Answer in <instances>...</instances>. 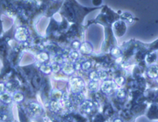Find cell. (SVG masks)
Instances as JSON below:
<instances>
[{"instance_id": "6da1fadb", "label": "cell", "mask_w": 158, "mask_h": 122, "mask_svg": "<svg viewBox=\"0 0 158 122\" xmlns=\"http://www.w3.org/2000/svg\"><path fill=\"white\" fill-rule=\"evenodd\" d=\"M69 84L71 93L75 95L80 94L85 87V81L80 76L72 77L69 79Z\"/></svg>"}, {"instance_id": "7a4b0ae2", "label": "cell", "mask_w": 158, "mask_h": 122, "mask_svg": "<svg viewBox=\"0 0 158 122\" xmlns=\"http://www.w3.org/2000/svg\"><path fill=\"white\" fill-rule=\"evenodd\" d=\"M117 86L114 82V79H109L102 82L100 85V90L104 95L109 97L112 95L113 94H115L117 90Z\"/></svg>"}, {"instance_id": "3957f363", "label": "cell", "mask_w": 158, "mask_h": 122, "mask_svg": "<svg viewBox=\"0 0 158 122\" xmlns=\"http://www.w3.org/2000/svg\"><path fill=\"white\" fill-rule=\"evenodd\" d=\"M14 37L17 41L24 43L27 41L30 37L29 30L25 26H19L16 28Z\"/></svg>"}, {"instance_id": "277c9868", "label": "cell", "mask_w": 158, "mask_h": 122, "mask_svg": "<svg viewBox=\"0 0 158 122\" xmlns=\"http://www.w3.org/2000/svg\"><path fill=\"white\" fill-rule=\"evenodd\" d=\"M27 108L30 114L35 118L41 116L44 113L43 108L36 101H31L29 102Z\"/></svg>"}, {"instance_id": "5b68a950", "label": "cell", "mask_w": 158, "mask_h": 122, "mask_svg": "<svg viewBox=\"0 0 158 122\" xmlns=\"http://www.w3.org/2000/svg\"><path fill=\"white\" fill-rule=\"evenodd\" d=\"M94 103L89 99L83 100L79 104V110L83 115H90L94 110Z\"/></svg>"}, {"instance_id": "8992f818", "label": "cell", "mask_w": 158, "mask_h": 122, "mask_svg": "<svg viewBox=\"0 0 158 122\" xmlns=\"http://www.w3.org/2000/svg\"><path fill=\"white\" fill-rule=\"evenodd\" d=\"M75 64L71 61H66L63 65H62L61 71L66 76H72L75 73Z\"/></svg>"}, {"instance_id": "52a82bcc", "label": "cell", "mask_w": 158, "mask_h": 122, "mask_svg": "<svg viewBox=\"0 0 158 122\" xmlns=\"http://www.w3.org/2000/svg\"><path fill=\"white\" fill-rule=\"evenodd\" d=\"M93 51V46L91 43L85 41L81 43L79 52L83 55H90Z\"/></svg>"}, {"instance_id": "ba28073f", "label": "cell", "mask_w": 158, "mask_h": 122, "mask_svg": "<svg viewBox=\"0 0 158 122\" xmlns=\"http://www.w3.org/2000/svg\"><path fill=\"white\" fill-rule=\"evenodd\" d=\"M146 75L149 79L156 80L158 77V64H150L146 69Z\"/></svg>"}, {"instance_id": "9c48e42d", "label": "cell", "mask_w": 158, "mask_h": 122, "mask_svg": "<svg viewBox=\"0 0 158 122\" xmlns=\"http://www.w3.org/2000/svg\"><path fill=\"white\" fill-rule=\"evenodd\" d=\"M50 56L48 52L46 51H40L36 56V59L38 63L41 64H46L49 60Z\"/></svg>"}, {"instance_id": "30bf717a", "label": "cell", "mask_w": 158, "mask_h": 122, "mask_svg": "<svg viewBox=\"0 0 158 122\" xmlns=\"http://www.w3.org/2000/svg\"><path fill=\"white\" fill-rule=\"evenodd\" d=\"M59 103L60 104L62 110L70 111L73 109V102L69 98H66L64 97L62 100H59Z\"/></svg>"}, {"instance_id": "8fae6325", "label": "cell", "mask_w": 158, "mask_h": 122, "mask_svg": "<svg viewBox=\"0 0 158 122\" xmlns=\"http://www.w3.org/2000/svg\"><path fill=\"white\" fill-rule=\"evenodd\" d=\"M49 110L53 113H58L61 110V106L59 101L51 99L48 104Z\"/></svg>"}, {"instance_id": "7c38bea8", "label": "cell", "mask_w": 158, "mask_h": 122, "mask_svg": "<svg viewBox=\"0 0 158 122\" xmlns=\"http://www.w3.org/2000/svg\"><path fill=\"white\" fill-rule=\"evenodd\" d=\"M0 100L3 104L6 105H10L13 102L12 95L7 91L0 94Z\"/></svg>"}, {"instance_id": "4fadbf2b", "label": "cell", "mask_w": 158, "mask_h": 122, "mask_svg": "<svg viewBox=\"0 0 158 122\" xmlns=\"http://www.w3.org/2000/svg\"><path fill=\"white\" fill-rule=\"evenodd\" d=\"M64 97V92L62 90L54 89L51 91V98L52 100L59 101L62 100Z\"/></svg>"}, {"instance_id": "5bb4252c", "label": "cell", "mask_w": 158, "mask_h": 122, "mask_svg": "<svg viewBox=\"0 0 158 122\" xmlns=\"http://www.w3.org/2000/svg\"><path fill=\"white\" fill-rule=\"evenodd\" d=\"M13 102L15 103H22L25 100V95L24 94L19 90H16L12 94Z\"/></svg>"}, {"instance_id": "9a60e30c", "label": "cell", "mask_w": 158, "mask_h": 122, "mask_svg": "<svg viewBox=\"0 0 158 122\" xmlns=\"http://www.w3.org/2000/svg\"><path fill=\"white\" fill-rule=\"evenodd\" d=\"M39 70L42 74H43L45 76H49L51 74V73H52V70L51 64L47 63L41 64L40 66Z\"/></svg>"}, {"instance_id": "2e32d148", "label": "cell", "mask_w": 158, "mask_h": 122, "mask_svg": "<svg viewBox=\"0 0 158 122\" xmlns=\"http://www.w3.org/2000/svg\"><path fill=\"white\" fill-rule=\"evenodd\" d=\"M99 88H100V85H99V81H89V82L88 84V90L91 93L96 92Z\"/></svg>"}, {"instance_id": "e0dca14e", "label": "cell", "mask_w": 158, "mask_h": 122, "mask_svg": "<svg viewBox=\"0 0 158 122\" xmlns=\"http://www.w3.org/2000/svg\"><path fill=\"white\" fill-rule=\"evenodd\" d=\"M80 69L85 72H89L92 67V62L90 59H86L81 63Z\"/></svg>"}, {"instance_id": "ac0fdd59", "label": "cell", "mask_w": 158, "mask_h": 122, "mask_svg": "<svg viewBox=\"0 0 158 122\" xmlns=\"http://www.w3.org/2000/svg\"><path fill=\"white\" fill-rule=\"evenodd\" d=\"M110 54L112 56V57L115 59H118L122 56V51L118 47L114 46L110 49Z\"/></svg>"}, {"instance_id": "d6986e66", "label": "cell", "mask_w": 158, "mask_h": 122, "mask_svg": "<svg viewBox=\"0 0 158 122\" xmlns=\"http://www.w3.org/2000/svg\"><path fill=\"white\" fill-rule=\"evenodd\" d=\"M80 53L77 50H72L69 54V58L71 62L75 63H76L80 58Z\"/></svg>"}, {"instance_id": "ffe728a7", "label": "cell", "mask_w": 158, "mask_h": 122, "mask_svg": "<svg viewBox=\"0 0 158 122\" xmlns=\"http://www.w3.org/2000/svg\"><path fill=\"white\" fill-rule=\"evenodd\" d=\"M115 95L118 100H124L127 97V92L124 89L119 88L116 90Z\"/></svg>"}, {"instance_id": "44dd1931", "label": "cell", "mask_w": 158, "mask_h": 122, "mask_svg": "<svg viewBox=\"0 0 158 122\" xmlns=\"http://www.w3.org/2000/svg\"><path fill=\"white\" fill-rule=\"evenodd\" d=\"M114 81L117 87H122V86H123L125 84L126 79L123 76H116L114 79Z\"/></svg>"}, {"instance_id": "7402d4cb", "label": "cell", "mask_w": 158, "mask_h": 122, "mask_svg": "<svg viewBox=\"0 0 158 122\" xmlns=\"http://www.w3.org/2000/svg\"><path fill=\"white\" fill-rule=\"evenodd\" d=\"M88 78L89 81H99V78L98 71H96V70L90 71L88 73Z\"/></svg>"}, {"instance_id": "603a6c76", "label": "cell", "mask_w": 158, "mask_h": 122, "mask_svg": "<svg viewBox=\"0 0 158 122\" xmlns=\"http://www.w3.org/2000/svg\"><path fill=\"white\" fill-rule=\"evenodd\" d=\"M98 74H99V80L102 81V82L109 79V74L107 71L105 70H99L98 71Z\"/></svg>"}, {"instance_id": "cb8c5ba5", "label": "cell", "mask_w": 158, "mask_h": 122, "mask_svg": "<svg viewBox=\"0 0 158 122\" xmlns=\"http://www.w3.org/2000/svg\"><path fill=\"white\" fill-rule=\"evenodd\" d=\"M52 70V73L54 74H57L62 70V65L53 62L52 64H51Z\"/></svg>"}, {"instance_id": "d4e9b609", "label": "cell", "mask_w": 158, "mask_h": 122, "mask_svg": "<svg viewBox=\"0 0 158 122\" xmlns=\"http://www.w3.org/2000/svg\"><path fill=\"white\" fill-rule=\"evenodd\" d=\"M54 62H56V63H58L60 65H63L66 62V61L65 60L64 56L62 54H56L54 56Z\"/></svg>"}, {"instance_id": "484cf974", "label": "cell", "mask_w": 158, "mask_h": 122, "mask_svg": "<svg viewBox=\"0 0 158 122\" xmlns=\"http://www.w3.org/2000/svg\"><path fill=\"white\" fill-rule=\"evenodd\" d=\"M81 44V42L80 40L76 39L72 41V43L70 44V47L72 48V50L79 51Z\"/></svg>"}, {"instance_id": "4316f807", "label": "cell", "mask_w": 158, "mask_h": 122, "mask_svg": "<svg viewBox=\"0 0 158 122\" xmlns=\"http://www.w3.org/2000/svg\"><path fill=\"white\" fill-rule=\"evenodd\" d=\"M17 86V84H15L14 81H9L6 83V88L7 90H14L15 89V88Z\"/></svg>"}, {"instance_id": "83f0119b", "label": "cell", "mask_w": 158, "mask_h": 122, "mask_svg": "<svg viewBox=\"0 0 158 122\" xmlns=\"http://www.w3.org/2000/svg\"><path fill=\"white\" fill-rule=\"evenodd\" d=\"M9 115L5 111H1L0 115V120L1 122H8L9 120Z\"/></svg>"}, {"instance_id": "f1b7e54d", "label": "cell", "mask_w": 158, "mask_h": 122, "mask_svg": "<svg viewBox=\"0 0 158 122\" xmlns=\"http://www.w3.org/2000/svg\"><path fill=\"white\" fill-rule=\"evenodd\" d=\"M6 90H7L6 83L1 82V83H0V94H2L3 92H6Z\"/></svg>"}, {"instance_id": "f546056e", "label": "cell", "mask_w": 158, "mask_h": 122, "mask_svg": "<svg viewBox=\"0 0 158 122\" xmlns=\"http://www.w3.org/2000/svg\"><path fill=\"white\" fill-rule=\"evenodd\" d=\"M43 122H52V120L48 116H44L43 117Z\"/></svg>"}, {"instance_id": "4dcf8cb0", "label": "cell", "mask_w": 158, "mask_h": 122, "mask_svg": "<svg viewBox=\"0 0 158 122\" xmlns=\"http://www.w3.org/2000/svg\"><path fill=\"white\" fill-rule=\"evenodd\" d=\"M112 122H124V121L122 118H121L120 117H117L113 120Z\"/></svg>"}, {"instance_id": "1f68e13d", "label": "cell", "mask_w": 158, "mask_h": 122, "mask_svg": "<svg viewBox=\"0 0 158 122\" xmlns=\"http://www.w3.org/2000/svg\"><path fill=\"white\" fill-rule=\"evenodd\" d=\"M155 81H156V83H157V84H158V77H157V79H156V80H155Z\"/></svg>"}, {"instance_id": "d6a6232c", "label": "cell", "mask_w": 158, "mask_h": 122, "mask_svg": "<svg viewBox=\"0 0 158 122\" xmlns=\"http://www.w3.org/2000/svg\"><path fill=\"white\" fill-rule=\"evenodd\" d=\"M154 122H158V120H156V121H154Z\"/></svg>"}, {"instance_id": "836d02e7", "label": "cell", "mask_w": 158, "mask_h": 122, "mask_svg": "<svg viewBox=\"0 0 158 122\" xmlns=\"http://www.w3.org/2000/svg\"><path fill=\"white\" fill-rule=\"evenodd\" d=\"M9 122H14V121H9Z\"/></svg>"}]
</instances>
